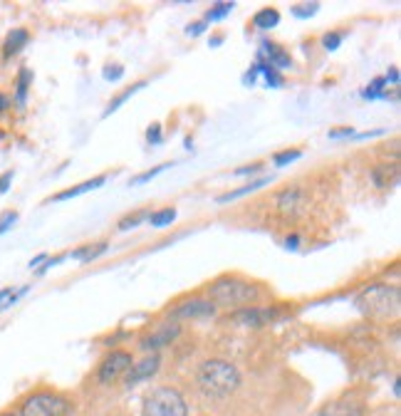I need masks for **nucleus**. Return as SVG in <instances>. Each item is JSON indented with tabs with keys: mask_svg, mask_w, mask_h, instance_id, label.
Wrapping results in <instances>:
<instances>
[{
	"mask_svg": "<svg viewBox=\"0 0 401 416\" xmlns=\"http://www.w3.org/2000/svg\"><path fill=\"white\" fill-rule=\"evenodd\" d=\"M196 384H198V389L206 396L226 399V396L238 392L240 372L235 364H231V362H226V359H206L198 367Z\"/></svg>",
	"mask_w": 401,
	"mask_h": 416,
	"instance_id": "1",
	"label": "nucleus"
},
{
	"mask_svg": "<svg viewBox=\"0 0 401 416\" xmlns=\"http://www.w3.org/2000/svg\"><path fill=\"white\" fill-rule=\"evenodd\" d=\"M261 297V290H258V285L248 283L243 278H235V275H223V278L213 280L208 285V300L213 302L216 307H250L255 300Z\"/></svg>",
	"mask_w": 401,
	"mask_h": 416,
	"instance_id": "2",
	"label": "nucleus"
},
{
	"mask_svg": "<svg viewBox=\"0 0 401 416\" xmlns=\"http://www.w3.org/2000/svg\"><path fill=\"white\" fill-rule=\"evenodd\" d=\"M354 305L364 315H369V318H381V320L396 318L401 307V290L396 285H384V283L367 285V288H362L357 292Z\"/></svg>",
	"mask_w": 401,
	"mask_h": 416,
	"instance_id": "3",
	"label": "nucleus"
},
{
	"mask_svg": "<svg viewBox=\"0 0 401 416\" xmlns=\"http://www.w3.org/2000/svg\"><path fill=\"white\" fill-rule=\"evenodd\" d=\"M141 416H189V404L179 389L156 387L144 396Z\"/></svg>",
	"mask_w": 401,
	"mask_h": 416,
	"instance_id": "4",
	"label": "nucleus"
},
{
	"mask_svg": "<svg viewBox=\"0 0 401 416\" xmlns=\"http://www.w3.org/2000/svg\"><path fill=\"white\" fill-rule=\"evenodd\" d=\"M70 401L57 392H35L17 406V416H67Z\"/></svg>",
	"mask_w": 401,
	"mask_h": 416,
	"instance_id": "5",
	"label": "nucleus"
},
{
	"mask_svg": "<svg viewBox=\"0 0 401 416\" xmlns=\"http://www.w3.org/2000/svg\"><path fill=\"white\" fill-rule=\"evenodd\" d=\"M277 318H280V310H277V307H240V310L228 315V322H233L245 329H261Z\"/></svg>",
	"mask_w": 401,
	"mask_h": 416,
	"instance_id": "6",
	"label": "nucleus"
},
{
	"mask_svg": "<svg viewBox=\"0 0 401 416\" xmlns=\"http://www.w3.org/2000/svg\"><path fill=\"white\" fill-rule=\"evenodd\" d=\"M307 208V193L302 191L300 186H288L285 191L277 193L275 198V211L280 218L285 221H295L305 214Z\"/></svg>",
	"mask_w": 401,
	"mask_h": 416,
	"instance_id": "7",
	"label": "nucleus"
},
{
	"mask_svg": "<svg viewBox=\"0 0 401 416\" xmlns=\"http://www.w3.org/2000/svg\"><path fill=\"white\" fill-rule=\"evenodd\" d=\"M134 364V359H131L129 352L124 350H114L112 355H107L102 359V364H99L97 369V379L99 384H114L117 379L122 377V374L129 372V367Z\"/></svg>",
	"mask_w": 401,
	"mask_h": 416,
	"instance_id": "8",
	"label": "nucleus"
},
{
	"mask_svg": "<svg viewBox=\"0 0 401 416\" xmlns=\"http://www.w3.org/2000/svg\"><path fill=\"white\" fill-rule=\"evenodd\" d=\"M218 307L211 300H203V297H191L184 300L179 305H174L168 310V318L174 320H198V318H213Z\"/></svg>",
	"mask_w": 401,
	"mask_h": 416,
	"instance_id": "9",
	"label": "nucleus"
},
{
	"mask_svg": "<svg viewBox=\"0 0 401 416\" xmlns=\"http://www.w3.org/2000/svg\"><path fill=\"white\" fill-rule=\"evenodd\" d=\"M179 334H181L179 325H176V322H163V325H159L152 334H147V337L139 342V347L144 352H156V350H161V347L171 345V342H174Z\"/></svg>",
	"mask_w": 401,
	"mask_h": 416,
	"instance_id": "10",
	"label": "nucleus"
},
{
	"mask_svg": "<svg viewBox=\"0 0 401 416\" xmlns=\"http://www.w3.org/2000/svg\"><path fill=\"white\" fill-rule=\"evenodd\" d=\"M156 372H159V357H156V355L144 357V359H141L139 364H131V367H129V372H126L124 384H126V387H134V384L147 382V379H152Z\"/></svg>",
	"mask_w": 401,
	"mask_h": 416,
	"instance_id": "11",
	"label": "nucleus"
},
{
	"mask_svg": "<svg viewBox=\"0 0 401 416\" xmlns=\"http://www.w3.org/2000/svg\"><path fill=\"white\" fill-rule=\"evenodd\" d=\"M261 57L270 67H275L277 72L290 70V67H293V57H290V52H285V50L275 43H263L261 45Z\"/></svg>",
	"mask_w": 401,
	"mask_h": 416,
	"instance_id": "12",
	"label": "nucleus"
},
{
	"mask_svg": "<svg viewBox=\"0 0 401 416\" xmlns=\"http://www.w3.org/2000/svg\"><path fill=\"white\" fill-rule=\"evenodd\" d=\"M27 43H30V33H27L25 28L10 30V33L6 35V40H3V57H6V60H10V57L17 55L20 50H25Z\"/></svg>",
	"mask_w": 401,
	"mask_h": 416,
	"instance_id": "13",
	"label": "nucleus"
},
{
	"mask_svg": "<svg viewBox=\"0 0 401 416\" xmlns=\"http://www.w3.org/2000/svg\"><path fill=\"white\" fill-rule=\"evenodd\" d=\"M104 176H94V179H89V181H85V184H77V186H72V188H67V191H60V193H54L50 201H70V198H77V196H82V193H87V191H94V188H102L104 186Z\"/></svg>",
	"mask_w": 401,
	"mask_h": 416,
	"instance_id": "14",
	"label": "nucleus"
},
{
	"mask_svg": "<svg viewBox=\"0 0 401 416\" xmlns=\"http://www.w3.org/2000/svg\"><path fill=\"white\" fill-rule=\"evenodd\" d=\"M372 181H374L377 188L396 186V184H399V166H396V164L374 166V169H372Z\"/></svg>",
	"mask_w": 401,
	"mask_h": 416,
	"instance_id": "15",
	"label": "nucleus"
},
{
	"mask_svg": "<svg viewBox=\"0 0 401 416\" xmlns=\"http://www.w3.org/2000/svg\"><path fill=\"white\" fill-rule=\"evenodd\" d=\"M268 184H270V176L255 179V181H250V184H245V186L235 188V191H228V193H223V196H218V203H228V201H235V198H243V196H248V193H255L258 188L268 186Z\"/></svg>",
	"mask_w": 401,
	"mask_h": 416,
	"instance_id": "16",
	"label": "nucleus"
},
{
	"mask_svg": "<svg viewBox=\"0 0 401 416\" xmlns=\"http://www.w3.org/2000/svg\"><path fill=\"white\" fill-rule=\"evenodd\" d=\"M280 25V13L275 8H263L253 15V28L258 30H272Z\"/></svg>",
	"mask_w": 401,
	"mask_h": 416,
	"instance_id": "17",
	"label": "nucleus"
},
{
	"mask_svg": "<svg viewBox=\"0 0 401 416\" xmlns=\"http://www.w3.org/2000/svg\"><path fill=\"white\" fill-rule=\"evenodd\" d=\"M109 251V243H94V246H82L77 251H72V258L80 263H92L97 258H102Z\"/></svg>",
	"mask_w": 401,
	"mask_h": 416,
	"instance_id": "18",
	"label": "nucleus"
},
{
	"mask_svg": "<svg viewBox=\"0 0 401 416\" xmlns=\"http://www.w3.org/2000/svg\"><path fill=\"white\" fill-rule=\"evenodd\" d=\"M176 208L168 206V208H159V211H154V214H149V223H152V228H166V225H171L176 221Z\"/></svg>",
	"mask_w": 401,
	"mask_h": 416,
	"instance_id": "19",
	"label": "nucleus"
},
{
	"mask_svg": "<svg viewBox=\"0 0 401 416\" xmlns=\"http://www.w3.org/2000/svg\"><path fill=\"white\" fill-rule=\"evenodd\" d=\"M30 82H33V72L27 70V67H22L20 75H17V82H15V102H17V107H25Z\"/></svg>",
	"mask_w": 401,
	"mask_h": 416,
	"instance_id": "20",
	"label": "nucleus"
},
{
	"mask_svg": "<svg viewBox=\"0 0 401 416\" xmlns=\"http://www.w3.org/2000/svg\"><path fill=\"white\" fill-rule=\"evenodd\" d=\"M235 10V3H213L211 8H208L206 17H203V22H216V20H223V17H228L231 13Z\"/></svg>",
	"mask_w": 401,
	"mask_h": 416,
	"instance_id": "21",
	"label": "nucleus"
},
{
	"mask_svg": "<svg viewBox=\"0 0 401 416\" xmlns=\"http://www.w3.org/2000/svg\"><path fill=\"white\" fill-rule=\"evenodd\" d=\"M144 87H147V82H144V80H141V82H136V84H131V87H129V89H126V92H124V94H119V97L114 99V102H109V107H107V112H104V117H109V114H114V112L119 110L122 104H124V102H126V99H129V97H131V94H136V92H139V89H144Z\"/></svg>",
	"mask_w": 401,
	"mask_h": 416,
	"instance_id": "22",
	"label": "nucleus"
},
{
	"mask_svg": "<svg viewBox=\"0 0 401 416\" xmlns=\"http://www.w3.org/2000/svg\"><path fill=\"white\" fill-rule=\"evenodd\" d=\"M384 87H386L384 77H377L374 82L362 92V97L364 99H389V92H384Z\"/></svg>",
	"mask_w": 401,
	"mask_h": 416,
	"instance_id": "23",
	"label": "nucleus"
},
{
	"mask_svg": "<svg viewBox=\"0 0 401 416\" xmlns=\"http://www.w3.org/2000/svg\"><path fill=\"white\" fill-rule=\"evenodd\" d=\"M149 218V214L147 211H136V214H129V216H124V218L117 223V228L119 230H131V228H136V225L141 223V221H147Z\"/></svg>",
	"mask_w": 401,
	"mask_h": 416,
	"instance_id": "24",
	"label": "nucleus"
},
{
	"mask_svg": "<svg viewBox=\"0 0 401 416\" xmlns=\"http://www.w3.org/2000/svg\"><path fill=\"white\" fill-rule=\"evenodd\" d=\"M300 156H302V151H300V149H293V151H280V154H275V156H272V164L277 166V169H282V166H288V164H293V161H298Z\"/></svg>",
	"mask_w": 401,
	"mask_h": 416,
	"instance_id": "25",
	"label": "nucleus"
},
{
	"mask_svg": "<svg viewBox=\"0 0 401 416\" xmlns=\"http://www.w3.org/2000/svg\"><path fill=\"white\" fill-rule=\"evenodd\" d=\"M342 43H344V33H327L325 38H322V47H325L327 52H335V50H340Z\"/></svg>",
	"mask_w": 401,
	"mask_h": 416,
	"instance_id": "26",
	"label": "nucleus"
},
{
	"mask_svg": "<svg viewBox=\"0 0 401 416\" xmlns=\"http://www.w3.org/2000/svg\"><path fill=\"white\" fill-rule=\"evenodd\" d=\"M317 10H320V3H305V6H293V15L295 17H312Z\"/></svg>",
	"mask_w": 401,
	"mask_h": 416,
	"instance_id": "27",
	"label": "nucleus"
},
{
	"mask_svg": "<svg viewBox=\"0 0 401 416\" xmlns=\"http://www.w3.org/2000/svg\"><path fill=\"white\" fill-rule=\"evenodd\" d=\"M17 218H20V216H17L15 211H8V214L0 216V236H3V233H8V230L13 228V225L17 223Z\"/></svg>",
	"mask_w": 401,
	"mask_h": 416,
	"instance_id": "28",
	"label": "nucleus"
},
{
	"mask_svg": "<svg viewBox=\"0 0 401 416\" xmlns=\"http://www.w3.org/2000/svg\"><path fill=\"white\" fill-rule=\"evenodd\" d=\"M166 169H171V164H161V166H156V169L147 171V174L136 176V179H131V184H147V181H152L154 176H159V174H161V171H166Z\"/></svg>",
	"mask_w": 401,
	"mask_h": 416,
	"instance_id": "29",
	"label": "nucleus"
},
{
	"mask_svg": "<svg viewBox=\"0 0 401 416\" xmlns=\"http://www.w3.org/2000/svg\"><path fill=\"white\" fill-rule=\"evenodd\" d=\"M124 77V67L122 65H107L104 67V80H109V82H117V80H122Z\"/></svg>",
	"mask_w": 401,
	"mask_h": 416,
	"instance_id": "30",
	"label": "nucleus"
},
{
	"mask_svg": "<svg viewBox=\"0 0 401 416\" xmlns=\"http://www.w3.org/2000/svg\"><path fill=\"white\" fill-rule=\"evenodd\" d=\"M327 137L330 139H347V137H354V129L352 126H340V129H332Z\"/></svg>",
	"mask_w": 401,
	"mask_h": 416,
	"instance_id": "31",
	"label": "nucleus"
},
{
	"mask_svg": "<svg viewBox=\"0 0 401 416\" xmlns=\"http://www.w3.org/2000/svg\"><path fill=\"white\" fill-rule=\"evenodd\" d=\"M147 142H149V144H161V126H159V124H152V126H149Z\"/></svg>",
	"mask_w": 401,
	"mask_h": 416,
	"instance_id": "32",
	"label": "nucleus"
},
{
	"mask_svg": "<svg viewBox=\"0 0 401 416\" xmlns=\"http://www.w3.org/2000/svg\"><path fill=\"white\" fill-rule=\"evenodd\" d=\"M10 305H13V288H3V290H0V310Z\"/></svg>",
	"mask_w": 401,
	"mask_h": 416,
	"instance_id": "33",
	"label": "nucleus"
},
{
	"mask_svg": "<svg viewBox=\"0 0 401 416\" xmlns=\"http://www.w3.org/2000/svg\"><path fill=\"white\" fill-rule=\"evenodd\" d=\"M206 28H208V25H206V22H203V20H200V22H191L189 28H186V33H189L191 38H198V35L203 33V30H206Z\"/></svg>",
	"mask_w": 401,
	"mask_h": 416,
	"instance_id": "34",
	"label": "nucleus"
},
{
	"mask_svg": "<svg viewBox=\"0 0 401 416\" xmlns=\"http://www.w3.org/2000/svg\"><path fill=\"white\" fill-rule=\"evenodd\" d=\"M13 171H6V174H0V193H6L10 188V181H13Z\"/></svg>",
	"mask_w": 401,
	"mask_h": 416,
	"instance_id": "35",
	"label": "nucleus"
},
{
	"mask_svg": "<svg viewBox=\"0 0 401 416\" xmlns=\"http://www.w3.org/2000/svg\"><path fill=\"white\" fill-rule=\"evenodd\" d=\"M263 169V164H250V166H240L235 169V176H245V174H258Z\"/></svg>",
	"mask_w": 401,
	"mask_h": 416,
	"instance_id": "36",
	"label": "nucleus"
},
{
	"mask_svg": "<svg viewBox=\"0 0 401 416\" xmlns=\"http://www.w3.org/2000/svg\"><path fill=\"white\" fill-rule=\"evenodd\" d=\"M384 82L386 84H394V87H396V84H399V67H389V72H386V77H384Z\"/></svg>",
	"mask_w": 401,
	"mask_h": 416,
	"instance_id": "37",
	"label": "nucleus"
},
{
	"mask_svg": "<svg viewBox=\"0 0 401 416\" xmlns=\"http://www.w3.org/2000/svg\"><path fill=\"white\" fill-rule=\"evenodd\" d=\"M285 248H288V251H298V248H300V236H298V233H293V236L285 238Z\"/></svg>",
	"mask_w": 401,
	"mask_h": 416,
	"instance_id": "38",
	"label": "nucleus"
},
{
	"mask_svg": "<svg viewBox=\"0 0 401 416\" xmlns=\"http://www.w3.org/2000/svg\"><path fill=\"white\" fill-rule=\"evenodd\" d=\"M255 80H258V70H255V65H253L248 72H245V77H243V84H250V87H253V84H255Z\"/></svg>",
	"mask_w": 401,
	"mask_h": 416,
	"instance_id": "39",
	"label": "nucleus"
},
{
	"mask_svg": "<svg viewBox=\"0 0 401 416\" xmlns=\"http://www.w3.org/2000/svg\"><path fill=\"white\" fill-rule=\"evenodd\" d=\"M45 260H48V255H45V253H40V255H35L33 260H30V265H27V268H38V265H43Z\"/></svg>",
	"mask_w": 401,
	"mask_h": 416,
	"instance_id": "40",
	"label": "nucleus"
},
{
	"mask_svg": "<svg viewBox=\"0 0 401 416\" xmlns=\"http://www.w3.org/2000/svg\"><path fill=\"white\" fill-rule=\"evenodd\" d=\"M8 107H10V99H8V94L0 92V114H3V112H6Z\"/></svg>",
	"mask_w": 401,
	"mask_h": 416,
	"instance_id": "41",
	"label": "nucleus"
},
{
	"mask_svg": "<svg viewBox=\"0 0 401 416\" xmlns=\"http://www.w3.org/2000/svg\"><path fill=\"white\" fill-rule=\"evenodd\" d=\"M223 43V38H211V47H218Z\"/></svg>",
	"mask_w": 401,
	"mask_h": 416,
	"instance_id": "42",
	"label": "nucleus"
},
{
	"mask_svg": "<svg viewBox=\"0 0 401 416\" xmlns=\"http://www.w3.org/2000/svg\"><path fill=\"white\" fill-rule=\"evenodd\" d=\"M399 392H401V389H399V379H394V396H399Z\"/></svg>",
	"mask_w": 401,
	"mask_h": 416,
	"instance_id": "43",
	"label": "nucleus"
},
{
	"mask_svg": "<svg viewBox=\"0 0 401 416\" xmlns=\"http://www.w3.org/2000/svg\"><path fill=\"white\" fill-rule=\"evenodd\" d=\"M0 416H17V414H13V411H3Z\"/></svg>",
	"mask_w": 401,
	"mask_h": 416,
	"instance_id": "44",
	"label": "nucleus"
}]
</instances>
